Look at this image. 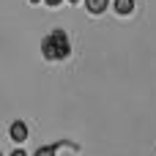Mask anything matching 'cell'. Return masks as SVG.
I'll list each match as a JSON object with an SVG mask.
<instances>
[{"label": "cell", "mask_w": 156, "mask_h": 156, "mask_svg": "<svg viewBox=\"0 0 156 156\" xmlns=\"http://www.w3.org/2000/svg\"><path fill=\"white\" fill-rule=\"evenodd\" d=\"M112 8H115V14L129 16V14L134 11V0H112Z\"/></svg>", "instance_id": "4"}, {"label": "cell", "mask_w": 156, "mask_h": 156, "mask_svg": "<svg viewBox=\"0 0 156 156\" xmlns=\"http://www.w3.org/2000/svg\"><path fill=\"white\" fill-rule=\"evenodd\" d=\"M11 156H27V154H25L22 148H16V151H14V154H11Z\"/></svg>", "instance_id": "7"}, {"label": "cell", "mask_w": 156, "mask_h": 156, "mask_svg": "<svg viewBox=\"0 0 156 156\" xmlns=\"http://www.w3.org/2000/svg\"><path fill=\"white\" fill-rule=\"evenodd\" d=\"M30 3H41V0H30Z\"/></svg>", "instance_id": "8"}, {"label": "cell", "mask_w": 156, "mask_h": 156, "mask_svg": "<svg viewBox=\"0 0 156 156\" xmlns=\"http://www.w3.org/2000/svg\"><path fill=\"white\" fill-rule=\"evenodd\" d=\"M8 137H11L14 143H25V140H27V123H25V121H14V123L8 126Z\"/></svg>", "instance_id": "2"}, {"label": "cell", "mask_w": 156, "mask_h": 156, "mask_svg": "<svg viewBox=\"0 0 156 156\" xmlns=\"http://www.w3.org/2000/svg\"><path fill=\"white\" fill-rule=\"evenodd\" d=\"M71 52V41L63 30H52L44 41H41V55L47 60H66Z\"/></svg>", "instance_id": "1"}, {"label": "cell", "mask_w": 156, "mask_h": 156, "mask_svg": "<svg viewBox=\"0 0 156 156\" xmlns=\"http://www.w3.org/2000/svg\"><path fill=\"white\" fill-rule=\"evenodd\" d=\"M107 5H110V0H85V8H88V14H93V16L104 14V11H107Z\"/></svg>", "instance_id": "3"}, {"label": "cell", "mask_w": 156, "mask_h": 156, "mask_svg": "<svg viewBox=\"0 0 156 156\" xmlns=\"http://www.w3.org/2000/svg\"><path fill=\"white\" fill-rule=\"evenodd\" d=\"M0 156H3V154H0Z\"/></svg>", "instance_id": "10"}, {"label": "cell", "mask_w": 156, "mask_h": 156, "mask_svg": "<svg viewBox=\"0 0 156 156\" xmlns=\"http://www.w3.org/2000/svg\"><path fill=\"white\" fill-rule=\"evenodd\" d=\"M60 145H63V143H52V145H41V148H38V151H36L33 156H58V151H60Z\"/></svg>", "instance_id": "5"}, {"label": "cell", "mask_w": 156, "mask_h": 156, "mask_svg": "<svg viewBox=\"0 0 156 156\" xmlns=\"http://www.w3.org/2000/svg\"><path fill=\"white\" fill-rule=\"evenodd\" d=\"M44 3H47V5H49V8H55V5H60V3H63V0H44Z\"/></svg>", "instance_id": "6"}, {"label": "cell", "mask_w": 156, "mask_h": 156, "mask_svg": "<svg viewBox=\"0 0 156 156\" xmlns=\"http://www.w3.org/2000/svg\"><path fill=\"white\" fill-rule=\"evenodd\" d=\"M69 3H80V0H69Z\"/></svg>", "instance_id": "9"}]
</instances>
